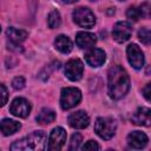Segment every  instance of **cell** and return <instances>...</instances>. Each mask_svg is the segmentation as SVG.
I'll return each instance as SVG.
<instances>
[{
  "label": "cell",
  "mask_w": 151,
  "mask_h": 151,
  "mask_svg": "<svg viewBox=\"0 0 151 151\" xmlns=\"http://www.w3.org/2000/svg\"><path fill=\"white\" fill-rule=\"evenodd\" d=\"M107 79H109V84H107L109 94L112 99H120L127 93L130 88V78L126 71L122 66L119 65L112 66L109 70Z\"/></svg>",
  "instance_id": "1"
},
{
  "label": "cell",
  "mask_w": 151,
  "mask_h": 151,
  "mask_svg": "<svg viewBox=\"0 0 151 151\" xmlns=\"http://www.w3.org/2000/svg\"><path fill=\"white\" fill-rule=\"evenodd\" d=\"M46 136L42 131H35L28 134L27 137L14 142L11 145V150L19 151V150H44L46 149Z\"/></svg>",
  "instance_id": "2"
},
{
  "label": "cell",
  "mask_w": 151,
  "mask_h": 151,
  "mask_svg": "<svg viewBox=\"0 0 151 151\" xmlns=\"http://www.w3.org/2000/svg\"><path fill=\"white\" fill-rule=\"evenodd\" d=\"M117 129V122L111 117H99L94 123L96 133L103 139H110L113 137Z\"/></svg>",
  "instance_id": "3"
},
{
  "label": "cell",
  "mask_w": 151,
  "mask_h": 151,
  "mask_svg": "<svg viewBox=\"0 0 151 151\" xmlns=\"http://www.w3.org/2000/svg\"><path fill=\"white\" fill-rule=\"evenodd\" d=\"M81 99V92L76 87H65L61 90L60 105L64 110H70L79 104Z\"/></svg>",
  "instance_id": "4"
},
{
  "label": "cell",
  "mask_w": 151,
  "mask_h": 151,
  "mask_svg": "<svg viewBox=\"0 0 151 151\" xmlns=\"http://www.w3.org/2000/svg\"><path fill=\"white\" fill-rule=\"evenodd\" d=\"M73 20L76 24L85 28H91L96 24L94 14L85 7H78L73 11Z\"/></svg>",
  "instance_id": "5"
},
{
  "label": "cell",
  "mask_w": 151,
  "mask_h": 151,
  "mask_svg": "<svg viewBox=\"0 0 151 151\" xmlns=\"http://www.w3.org/2000/svg\"><path fill=\"white\" fill-rule=\"evenodd\" d=\"M83 72L84 65L79 59H71L65 65V74L72 81L79 80L83 77Z\"/></svg>",
  "instance_id": "6"
},
{
  "label": "cell",
  "mask_w": 151,
  "mask_h": 151,
  "mask_svg": "<svg viewBox=\"0 0 151 151\" xmlns=\"http://www.w3.org/2000/svg\"><path fill=\"white\" fill-rule=\"evenodd\" d=\"M126 54H127V60L133 68L136 70L142 68V66L144 65V54L142 50L138 47V45L136 44L129 45L126 50Z\"/></svg>",
  "instance_id": "7"
},
{
  "label": "cell",
  "mask_w": 151,
  "mask_h": 151,
  "mask_svg": "<svg viewBox=\"0 0 151 151\" xmlns=\"http://www.w3.org/2000/svg\"><path fill=\"white\" fill-rule=\"evenodd\" d=\"M131 34H132V27H131L130 22H127V21L117 22L112 31L113 39L118 42H124V41L129 40Z\"/></svg>",
  "instance_id": "8"
},
{
  "label": "cell",
  "mask_w": 151,
  "mask_h": 151,
  "mask_svg": "<svg viewBox=\"0 0 151 151\" xmlns=\"http://www.w3.org/2000/svg\"><path fill=\"white\" fill-rule=\"evenodd\" d=\"M66 142V131L58 126L54 127L50 134L48 139V149L50 150H60Z\"/></svg>",
  "instance_id": "9"
},
{
  "label": "cell",
  "mask_w": 151,
  "mask_h": 151,
  "mask_svg": "<svg viewBox=\"0 0 151 151\" xmlns=\"http://www.w3.org/2000/svg\"><path fill=\"white\" fill-rule=\"evenodd\" d=\"M9 111L17 117L26 118L31 112V105L25 98H15L11 104Z\"/></svg>",
  "instance_id": "10"
},
{
  "label": "cell",
  "mask_w": 151,
  "mask_h": 151,
  "mask_svg": "<svg viewBox=\"0 0 151 151\" xmlns=\"http://www.w3.org/2000/svg\"><path fill=\"white\" fill-rule=\"evenodd\" d=\"M105 52L100 48H91L86 54H85V60L86 63L92 66V67H99L104 64L105 61Z\"/></svg>",
  "instance_id": "11"
},
{
  "label": "cell",
  "mask_w": 151,
  "mask_h": 151,
  "mask_svg": "<svg viewBox=\"0 0 151 151\" xmlns=\"http://www.w3.org/2000/svg\"><path fill=\"white\" fill-rule=\"evenodd\" d=\"M132 123L139 126H151V109L139 107L131 118Z\"/></svg>",
  "instance_id": "12"
},
{
  "label": "cell",
  "mask_w": 151,
  "mask_h": 151,
  "mask_svg": "<svg viewBox=\"0 0 151 151\" xmlns=\"http://www.w3.org/2000/svg\"><path fill=\"white\" fill-rule=\"evenodd\" d=\"M68 124L74 129H85L90 124V118L84 111H77L70 114Z\"/></svg>",
  "instance_id": "13"
},
{
  "label": "cell",
  "mask_w": 151,
  "mask_h": 151,
  "mask_svg": "<svg viewBox=\"0 0 151 151\" xmlns=\"http://www.w3.org/2000/svg\"><path fill=\"white\" fill-rule=\"evenodd\" d=\"M127 144L132 149H143L147 144V137L140 131H133L127 136Z\"/></svg>",
  "instance_id": "14"
},
{
  "label": "cell",
  "mask_w": 151,
  "mask_h": 151,
  "mask_svg": "<svg viewBox=\"0 0 151 151\" xmlns=\"http://www.w3.org/2000/svg\"><path fill=\"white\" fill-rule=\"evenodd\" d=\"M76 42L80 48H92L97 42V37L88 32H79L77 33Z\"/></svg>",
  "instance_id": "15"
},
{
  "label": "cell",
  "mask_w": 151,
  "mask_h": 151,
  "mask_svg": "<svg viewBox=\"0 0 151 151\" xmlns=\"http://www.w3.org/2000/svg\"><path fill=\"white\" fill-rule=\"evenodd\" d=\"M6 34H7L8 39L11 40V42L15 44V45H19L20 42H22L27 38V32L26 31L18 29V28H14V27H9L6 31Z\"/></svg>",
  "instance_id": "16"
},
{
  "label": "cell",
  "mask_w": 151,
  "mask_h": 151,
  "mask_svg": "<svg viewBox=\"0 0 151 151\" xmlns=\"http://www.w3.org/2000/svg\"><path fill=\"white\" fill-rule=\"evenodd\" d=\"M54 45H55V48L61 53H68L72 50V41L66 35H63V34L55 38Z\"/></svg>",
  "instance_id": "17"
},
{
  "label": "cell",
  "mask_w": 151,
  "mask_h": 151,
  "mask_svg": "<svg viewBox=\"0 0 151 151\" xmlns=\"http://www.w3.org/2000/svg\"><path fill=\"white\" fill-rule=\"evenodd\" d=\"M20 129V123L12 119H2L1 122V131L5 136H9L15 133Z\"/></svg>",
  "instance_id": "18"
},
{
  "label": "cell",
  "mask_w": 151,
  "mask_h": 151,
  "mask_svg": "<svg viewBox=\"0 0 151 151\" xmlns=\"http://www.w3.org/2000/svg\"><path fill=\"white\" fill-rule=\"evenodd\" d=\"M54 119H55V113L50 109H42L40 113L37 116V122L41 125L51 124L52 122H54Z\"/></svg>",
  "instance_id": "19"
},
{
  "label": "cell",
  "mask_w": 151,
  "mask_h": 151,
  "mask_svg": "<svg viewBox=\"0 0 151 151\" xmlns=\"http://www.w3.org/2000/svg\"><path fill=\"white\" fill-rule=\"evenodd\" d=\"M126 15H127L129 19H131L133 21H138L144 15V12H143V8L142 7H134V6H132V7H130L127 9Z\"/></svg>",
  "instance_id": "20"
},
{
  "label": "cell",
  "mask_w": 151,
  "mask_h": 151,
  "mask_svg": "<svg viewBox=\"0 0 151 151\" xmlns=\"http://www.w3.org/2000/svg\"><path fill=\"white\" fill-rule=\"evenodd\" d=\"M61 24V18L58 11H52L48 15V26L51 28H58Z\"/></svg>",
  "instance_id": "21"
},
{
  "label": "cell",
  "mask_w": 151,
  "mask_h": 151,
  "mask_svg": "<svg viewBox=\"0 0 151 151\" xmlns=\"http://www.w3.org/2000/svg\"><path fill=\"white\" fill-rule=\"evenodd\" d=\"M138 38L143 44L150 45L151 44V29L147 28H142L138 32Z\"/></svg>",
  "instance_id": "22"
},
{
  "label": "cell",
  "mask_w": 151,
  "mask_h": 151,
  "mask_svg": "<svg viewBox=\"0 0 151 151\" xmlns=\"http://www.w3.org/2000/svg\"><path fill=\"white\" fill-rule=\"evenodd\" d=\"M80 143H81V136L79 133L72 134V137H71V144H70V150L78 149L79 145H80Z\"/></svg>",
  "instance_id": "23"
},
{
  "label": "cell",
  "mask_w": 151,
  "mask_h": 151,
  "mask_svg": "<svg viewBox=\"0 0 151 151\" xmlns=\"http://www.w3.org/2000/svg\"><path fill=\"white\" fill-rule=\"evenodd\" d=\"M12 86L14 90H21L25 86V79L22 77H17L12 81Z\"/></svg>",
  "instance_id": "24"
},
{
  "label": "cell",
  "mask_w": 151,
  "mask_h": 151,
  "mask_svg": "<svg viewBox=\"0 0 151 151\" xmlns=\"http://www.w3.org/2000/svg\"><path fill=\"white\" fill-rule=\"evenodd\" d=\"M99 150L100 149V146L96 143V142H93V140H88L84 146H83V150Z\"/></svg>",
  "instance_id": "25"
},
{
  "label": "cell",
  "mask_w": 151,
  "mask_h": 151,
  "mask_svg": "<svg viewBox=\"0 0 151 151\" xmlns=\"http://www.w3.org/2000/svg\"><path fill=\"white\" fill-rule=\"evenodd\" d=\"M143 94H144V97H145L149 101H151V83H149V84L143 88Z\"/></svg>",
  "instance_id": "26"
},
{
  "label": "cell",
  "mask_w": 151,
  "mask_h": 151,
  "mask_svg": "<svg viewBox=\"0 0 151 151\" xmlns=\"http://www.w3.org/2000/svg\"><path fill=\"white\" fill-rule=\"evenodd\" d=\"M1 96H2V100H1V106H4L7 101V90L5 87V85H1Z\"/></svg>",
  "instance_id": "27"
},
{
  "label": "cell",
  "mask_w": 151,
  "mask_h": 151,
  "mask_svg": "<svg viewBox=\"0 0 151 151\" xmlns=\"http://www.w3.org/2000/svg\"><path fill=\"white\" fill-rule=\"evenodd\" d=\"M65 2H67V4H72V2H74V1H78V0H64Z\"/></svg>",
  "instance_id": "28"
},
{
  "label": "cell",
  "mask_w": 151,
  "mask_h": 151,
  "mask_svg": "<svg viewBox=\"0 0 151 151\" xmlns=\"http://www.w3.org/2000/svg\"><path fill=\"white\" fill-rule=\"evenodd\" d=\"M150 17H151V8H150Z\"/></svg>",
  "instance_id": "29"
},
{
  "label": "cell",
  "mask_w": 151,
  "mask_h": 151,
  "mask_svg": "<svg viewBox=\"0 0 151 151\" xmlns=\"http://www.w3.org/2000/svg\"><path fill=\"white\" fill-rule=\"evenodd\" d=\"M90 1H96V0H90Z\"/></svg>",
  "instance_id": "30"
},
{
  "label": "cell",
  "mask_w": 151,
  "mask_h": 151,
  "mask_svg": "<svg viewBox=\"0 0 151 151\" xmlns=\"http://www.w3.org/2000/svg\"><path fill=\"white\" fill-rule=\"evenodd\" d=\"M119 1H124V0H119Z\"/></svg>",
  "instance_id": "31"
}]
</instances>
